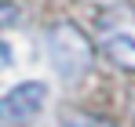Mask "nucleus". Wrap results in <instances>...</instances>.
<instances>
[{"instance_id": "f257e3e1", "label": "nucleus", "mask_w": 135, "mask_h": 127, "mask_svg": "<svg viewBox=\"0 0 135 127\" xmlns=\"http://www.w3.org/2000/svg\"><path fill=\"white\" fill-rule=\"evenodd\" d=\"M44 98H47V87L37 84V80L11 87V91L0 98V120H7V124H15V127L29 124V120L44 109Z\"/></svg>"}, {"instance_id": "f03ea898", "label": "nucleus", "mask_w": 135, "mask_h": 127, "mask_svg": "<svg viewBox=\"0 0 135 127\" xmlns=\"http://www.w3.org/2000/svg\"><path fill=\"white\" fill-rule=\"evenodd\" d=\"M102 51L117 65L135 69V22L132 18H113L102 29Z\"/></svg>"}, {"instance_id": "7ed1b4c3", "label": "nucleus", "mask_w": 135, "mask_h": 127, "mask_svg": "<svg viewBox=\"0 0 135 127\" xmlns=\"http://www.w3.org/2000/svg\"><path fill=\"white\" fill-rule=\"evenodd\" d=\"M66 127H113V124H106V120H95V116H69Z\"/></svg>"}, {"instance_id": "20e7f679", "label": "nucleus", "mask_w": 135, "mask_h": 127, "mask_svg": "<svg viewBox=\"0 0 135 127\" xmlns=\"http://www.w3.org/2000/svg\"><path fill=\"white\" fill-rule=\"evenodd\" d=\"M15 15H18V11H15V4H11V0H0V25H11Z\"/></svg>"}, {"instance_id": "39448f33", "label": "nucleus", "mask_w": 135, "mask_h": 127, "mask_svg": "<svg viewBox=\"0 0 135 127\" xmlns=\"http://www.w3.org/2000/svg\"><path fill=\"white\" fill-rule=\"evenodd\" d=\"M7 65H11V47L0 40V69H7Z\"/></svg>"}]
</instances>
